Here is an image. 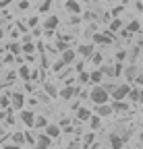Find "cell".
<instances>
[{
  "mask_svg": "<svg viewBox=\"0 0 143 149\" xmlns=\"http://www.w3.org/2000/svg\"><path fill=\"white\" fill-rule=\"evenodd\" d=\"M89 100H91L96 106H104V104H108L110 95L104 91V87H102V85H96V87L91 89V93H89Z\"/></svg>",
  "mask_w": 143,
  "mask_h": 149,
  "instance_id": "1",
  "label": "cell"
},
{
  "mask_svg": "<svg viewBox=\"0 0 143 149\" xmlns=\"http://www.w3.org/2000/svg\"><path fill=\"white\" fill-rule=\"evenodd\" d=\"M129 91H131V85H129V83L116 85V89L112 91V102H127Z\"/></svg>",
  "mask_w": 143,
  "mask_h": 149,
  "instance_id": "2",
  "label": "cell"
},
{
  "mask_svg": "<svg viewBox=\"0 0 143 149\" xmlns=\"http://www.w3.org/2000/svg\"><path fill=\"white\" fill-rule=\"evenodd\" d=\"M114 40H116V35H112V33H93V37H91V44L96 46V44H100V46H108V44H114Z\"/></svg>",
  "mask_w": 143,
  "mask_h": 149,
  "instance_id": "3",
  "label": "cell"
},
{
  "mask_svg": "<svg viewBox=\"0 0 143 149\" xmlns=\"http://www.w3.org/2000/svg\"><path fill=\"white\" fill-rule=\"evenodd\" d=\"M10 108L25 110V95H23L21 91H10Z\"/></svg>",
  "mask_w": 143,
  "mask_h": 149,
  "instance_id": "4",
  "label": "cell"
},
{
  "mask_svg": "<svg viewBox=\"0 0 143 149\" xmlns=\"http://www.w3.org/2000/svg\"><path fill=\"white\" fill-rule=\"evenodd\" d=\"M93 44L91 42H87V44H79V50H75L77 54H81V56H85V58H91L93 56Z\"/></svg>",
  "mask_w": 143,
  "mask_h": 149,
  "instance_id": "5",
  "label": "cell"
},
{
  "mask_svg": "<svg viewBox=\"0 0 143 149\" xmlns=\"http://www.w3.org/2000/svg\"><path fill=\"white\" fill-rule=\"evenodd\" d=\"M58 25H60V19H58V17H54V15H52V17H48L46 21L42 23L44 31H54V29H56Z\"/></svg>",
  "mask_w": 143,
  "mask_h": 149,
  "instance_id": "6",
  "label": "cell"
},
{
  "mask_svg": "<svg viewBox=\"0 0 143 149\" xmlns=\"http://www.w3.org/2000/svg\"><path fill=\"white\" fill-rule=\"evenodd\" d=\"M77 91H79V87H66V85H64V87L60 89L58 95H60L64 102H68V100H73V97L77 95Z\"/></svg>",
  "mask_w": 143,
  "mask_h": 149,
  "instance_id": "7",
  "label": "cell"
},
{
  "mask_svg": "<svg viewBox=\"0 0 143 149\" xmlns=\"http://www.w3.org/2000/svg\"><path fill=\"white\" fill-rule=\"evenodd\" d=\"M64 6H66L68 13H73V15H81V13H83V4L77 2V0H66Z\"/></svg>",
  "mask_w": 143,
  "mask_h": 149,
  "instance_id": "8",
  "label": "cell"
},
{
  "mask_svg": "<svg viewBox=\"0 0 143 149\" xmlns=\"http://www.w3.org/2000/svg\"><path fill=\"white\" fill-rule=\"evenodd\" d=\"M75 58H77V52H75L73 48L64 50V52H62V56H60V60H62V64H64V66H66V64H73V62H75Z\"/></svg>",
  "mask_w": 143,
  "mask_h": 149,
  "instance_id": "9",
  "label": "cell"
},
{
  "mask_svg": "<svg viewBox=\"0 0 143 149\" xmlns=\"http://www.w3.org/2000/svg\"><path fill=\"white\" fill-rule=\"evenodd\" d=\"M44 135H46L48 139H58V137H60V126H58V124H48V126L44 128Z\"/></svg>",
  "mask_w": 143,
  "mask_h": 149,
  "instance_id": "10",
  "label": "cell"
},
{
  "mask_svg": "<svg viewBox=\"0 0 143 149\" xmlns=\"http://www.w3.org/2000/svg\"><path fill=\"white\" fill-rule=\"evenodd\" d=\"M129 102H133V104H139V102H143V89H139V87H131V91H129V97H127Z\"/></svg>",
  "mask_w": 143,
  "mask_h": 149,
  "instance_id": "11",
  "label": "cell"
},
{
  "mask_svg": "<svg viewBox=\"0 0 143 149\" xmlns=\"http://www.w3.org/2000/svg\"><path fill=\"white\" fill-rule=\"evenodd\" d=\"M108 141H110V149H122V145H124V141H122V137L118 133H110Z\"/></svg>",
  "mask_w": 143,
  "mask_h": 149,
  "instance_id": "12",
  "label": "cell"
},
{
  "mask_svg": "<svg viewBox=\"0 0 143 149\" xmlns=\"http://www.w3.org/2000/svg\"><path fill=\"white\" fill-rule=\"evenodd\" d=\"M137 74H139V68H137V64H129L127 68H124V77H127V81H129V83H135Z\"/></svg>",
  "mask_w": 143,
  "mask_h": 149,
  "instance_id": "13",
  "label": "cell"
},
{
  "mask_svg": "<svg viewBox=\"0 0 143 149\" xmlns=\"http://www.w3.org/2000/svg\"><path fill=\"white\" fill-rule=\"evenodd\" d=\"M91 110L89 108H77V122H89V118H91Z\"/></svg>",
  "mask_w": 143,
  "mask_h": 149,
  "instance_id": "14",
  "label": "cell"
},
{
  "mask_svg": "<svg viewBox=\"0 0 143 149\" xmlns=\"http://www.w3.org/2000/svg\"><path fill=\"white\" fill-rule=\"evenodd\" d=\"M21 48H23L25 56H31V54H33V50H35V44H33V40H31L29 35H25V37H23V44H21Z\"/></svg>",
  "mask_w": 143,
  "mask_h": 149,
  "instance_id": "15",
  "label": "cell"
},
{
  "mask_svg": "<svg viewBox=\"0 0 143 149\" xmlns=\"http://www.w3.org/2000/svg\"><path fill=\"white\" fill-rule=\"evenodd\" d=\"M114 112H112V108H110V104H104V106H96V116H100V118H106V116H112Z\"/></svg>",
  "mask_w": 143,
  "mask_h": 149,
  "instance_id": "16",
  "label": "cell"
},
{
  "mask_svg": "<svg viewBox=\"0 0 143 149\" xmlns=\"http://www.w3.org/2000/svg\"><path fill=\"white\" fill-rule=\"evenodd\" d=\"M21 120H23V124L33 126V122H35V114H33L31 110H21Z\"/></svg>",
  "mask_w": 143,
  "mask_h": 149,
  "instance_id": "17",
  "label": "cell"
},
{
  "mask_svg": "<svg viewBox=\"0 0 143 149\" xmlns=\"http://www.w3.org/2000/svg\"><path fill=\"white\" fill-rule=\"evenodd\" d=\"M50 145H52V139H48L46 135H40L35 139V149H48Z\"/></svg>",
  "mask_w": 143,
  "mask_h": 149,
  "instance_id": "18",
  "label": "cell"
},
{
  "mask_svg": "<svg viewBox=\"0 0 143 149\" xmlns=\"http://www.w3.org/2000/svg\"><path fill=\"white\" fill-rule=\"evenodd\" d=\"M44 91H46V95L48 97H56L58 95V89L54 83H50V81H44Z\"/></svg>",
  "mask_w": 143,
  "mask_h": 149,
  "instance_id": "19",
  "label": "cell"
},
{
  "mask_svg": "<svg viewBox=\"0 0 143 149\" xmlns=\"http://www.w3.org/2000/svg\"><path fill=\"white\" fill-rule=\"evenodd\" d=\"M89 83H93V85H102L104 83V74L100 72V68H96L93 72H89Z\"/></svg>",
  "mask_w": 143,
  "mask_h": 149,
  "instance_id": "20",
  "label": "cell"
},
{
  "mask_svg": "<svg viewBox=\"0 0 143 149\" xmlns=\"http://www.w3.org/2000/svg\"><path fill=\"white\" fill-rule=\"evenodd\" d=\"M110 108H112V112H129V102H112L110 104Z\"/></svg>",
  "mask_w": 143,
  "mask_h": 149,
  "instance_id": "21",
  "label": "cell"
},
{
  "mask_svg": "<svg viewBox=\"0 0 143 149\" xmlns=\"http://www.w3.org/2000/svg\"><path fill=\"white\" fill-rule=\"evenodd\" d=\"M10 143H13V145H19V147H21V145L25 143V133H21V130H17V133H13V135H10Z\"/></svg>",
  "mask_w": 143,
  "mask_h": 149,
  "instance_id": "22",
  "label": "cell"
},
{
  "mask_svg": "<svg viewBox=\"0 0 143 149\" xmlns=\"http://www.w3.org/2000/svg\"><path fill=\"white\" fill-rule=\"evenodd\" d=\"M17 74H19L21 79H25V83L31 79V70H29V66H27V64H21V66H19V70H17Z\"/></svg>",
  "mask_w": 143,
  "mask_h": 149,
  "instance_id": "23",
  "label": "cell"
},
{
  "mask_svg": "<svg viewBox=\"0 0 143 149\" xmlns=\"http://www.w3.org/2000/svg\"><path fill=\"white\" fill-rule=\"evenodd\" d=\"M122 29V21H120V19H112V21H110V25H108V33H116V31H120Z\"/></svg>",
  "mask_w": 143,
  "mask_h": 149,
  "instance_id": "24",
  "label": "cell"
},
{
  "mask_svg": "<svg viewBox=\"0 0 143 149\" xmlns=\"http://www.w3.org/2000/svg\"><path fill=\"white\" fill-rule=\"evenodd\" d=\"M124 29H127L131 35H133V33H139V31H141V23L137 21V19H133V21H129V25L124 27Z\"/></svg>",
  "mask_w": 143,
  "mask_h": 149,
  "instance_id": "25",
  "label": "cell"
},
{
  "mask_svg": "<svg viewBox=\"0 0 143 149\" xmlns=\"http://www.w3.org/2000/svg\"><path fill=\"white\" fill-rule=\"evenodd\" d=\"M6 48H8V54H13V56H19V54L23 52V48H21V44H19V42H10Z\"/></svg>",
  "mask_w": 143,
  "mask_h": 149,
  "instance_id": "26",
  "label": "cell"
},
{
  "mask_svg": "<svg viewBox=\"0 0 143 149\" xmlns=\"http://www.w3.org/2000/svg\"><path fill=\"white\" fill-rule=\"evenodd\" d=\"M100 72L104 74V77H112L114 79V64H102L100 66Z\"/></svg>",
  "mask_w": 143,
  "mask_h": 149,
  "instance_id": "27",
  "label": "cell"
},
{
  "mask_svg": "<svg viewBox=\"0 0 143 149\" xmlns=\"http://www.w3.org/2000/svg\"><path fill=\"white\" fill-rule=\"evenodd\" d=\"M100 126H102V118L93 114L91 118H89V128H91V133H93V130H98Z\"/></svg>",
  "mask_w": 143,
  "mask_h": 149,
  "instance_id": "28",
  "label": "cell"
},
{
  "mask_svg": "<svg viewBox=\"0 0 143 149\" xmlns=\"http://www.w3.org/2000/svg\"><path fill=\"white\" fill-rule=\"evenodd\" d=\"M50 122H48V118L46 116H35V122H33V126L35 128H46Z\"/></svg>",
  "mask_w": 143,
  "mask_h": 149,
  "instance_id": "29",
  "label": "cell"
},
{
  "mask_svg": "<svg viewBox=\"0 0 143 149\" xmlns=\"http://www.w3.org/2000/svg\"><path fill=\"white\" fill-rule=\"evenodd\" d=\"M89 60H91V62L100 68V66H102V60H104V54H102V52H93V56H91Z\"/></svg>",
  "mask_w": 143,
  "mask_h": 149,
  "instance_id": "30",
  "label": "cell"
},
{
  "mask_svg": "<svg viewBox=\"0 0 143 149\" xmlns=\"http://www.w3.org/2000/svg\"><path fill=\"white\" fill-rule=\"evenodd\" d=\"M38 25H40V17L38 15H33V17L27 19V27L29 29H38Z\"/></svg>",
  "mask_w": 143,
  "mask_h": 149,
  "instance_id": "31",
  "label": "cell"
},
{
  "mask_svg": "<svg viewBox=\"0 0 143 149\" xmlns=\"http://www.w3.org/2000/svg\"><path fill=\"white\" fill-rule=\"evenodd\" d=\"M77 83H79V85L89 83V72H87V70H83V72H79V74H77Z\"/></svg>",
  "mask_w": 143,
  "mask_h": 149,
  "instance_id": "32",
  "label": "cell"
},
{
  "mask_svg": "<svg viewBox=\"0 0 143 149\" xmlns=\"http://www.w3.org/2000/svg\"><path fill=\"white\" fill-rule=\"evenodd\" d=\"M127 56H129V50H118V52H116V62L122 64L124 60H127Z\"/></svg>",
  "mask_w": 143,
  "mask_h": 149,
  "instance_id": "33",
  "label": "cell"
},
{
  "mask_svg": "<svg viewBox=\"0 0 143 149\" xmlns=\"http://www.w3.org/2000/svg\"><path fill=\"white\" fill-rule=\"evenodd\" d=\"M50 6H52V2H50V0H46V2H40L38 13H40V15H44V13H48V10H50Z\"/></svg>",
  "mask_w": 143,
  "mask_h": 149,
  "instance_id": "34",
  "label": "cell"
},
{
  "mask_svg": "<svg viewBox=\"0 0 143 149\" xmlns=\"http://www.w3.org/2000/svg\"><path fill=\"white\" fill-rule=\"evenodd\" d=\"M93 139H96V133H91V130H89V133L83 137V143H85V145H93Z\"/></svg>",
  "mask_w": 143,
  "mask_h": 149,
  "instance_id": "35",
  "label": "cell"
},
{
  "mask_svg": "<svg viewBox=\"0 0 143 149\" xmlns=\"http://www.w3.org/2000/svg\"><path fill=\"white\" fill-rule=\"evenodd\" d=\"M122 10H124V6H122V4H116V6H114V8L110 10V15H112L114 19H118V15H120Z\"/></svg>",
  "mask_w": 143,
  "mask_h": 149,
  "instance_id": "36",
  "label": "cell"
},
{
  "mask_svg": "<svg viewBox=\"0 0 143 149\" xmlns=\"http://www.w3.org/2000/svg\"><path fill=\"white\" fill-rule=\"evenodd\" d=\"M68 48H70V46H68V42H62V40H58V42H56V50H58V52H64V50H68Z\"/></svg>",
  "mask_w": 143,
  "mask_h": 149,
  "instance_id": "37",
  "label": "cell"
},
{
  "mask_svg": "<svg viewBox=\"0 0 143 149\" xmlns=\"http://www.w3.org/2000/svg\"><path fill=\"white\" fill-rule=\"evenodd\" d=\"M0 108H10V95H2V97H0Z\"/></svg>",
  "mask_w": 143,
  "mask_h": 149,
  "instance_id": "38",
  "label": "cell"
},
{
  "mask_svg": "<svg viewBox=\"0 0 143 149\" xmlns=\"http://www.w3.org/2000/svg\"><path fill=\"white\" fill-rule=\"evenodd\" d=\"M66 149H81V141L79 139H73V141L66 145Z\"/></svg>",
  "mask_w": 143,
  "mask_h": 149,
  "instance_id": "39",
  "label": "cell"
},
{
  "mask_svg": "<svg viewBox=\"0 0 143 149\" xmlns=\"http://www.w3.org/2000/svg\"><path fill=\"white\" fill-rule=\"evenodd\" d=\"M17 6H19V10H27L31 6V2L29 0H21V2H17Z\"/></svg>",
  "mask_w": 143,
  "mask_h": 149,
  "instance_id": "40",
  "label": "cell"
},
{
  "mask_svg": "<svg viewBox=\"0 0 143 149\" xmlns=\"http://www.w3.org/2000/svg\"><path fill=\"white\" fill-rule=\"evenodd\" d=\"M25 143H29V145H35V137L29 133V130H25Z\"/></svg>",
  "mask_w": 143,
  "mask_h": 149,
  "instance_id": "41",
  "label": "cell"
},
{
  "mask_svg": "<svg viewBox=\"0 0 143 149\" xmlns=\"http://www.w3.org/2000/svg\"><path fill=\"white\" fill-rule=\"evenodd\" d=\"M122 72H124V68H122V64H118V62H116V64H114V77H120V74H122Z\"/></svg>",
  "mask_w": 143,
  "mask_h": 149,
  "instance_id": "42",
  "label": "cell"
},
{
  "mask_svg": "<svg viewBox=\"0 0 143 149\" xmlns=\"http://www.w3.org/2000/svg\"><path fill=\"white\" fill-rule=\"evenodd\" d=\"M135 85L141 89L143 87V70H139V74H137V79H135Z\"/></svg>",
  "mask_w": 143,
  "mask_h": 149,
  "instance_id": "43",
  "label": "cell"
},
{
  "mask_svg": "<svg viewBox=\"0 0 143 149\" xmlns=\"http://www.w3.org/2000/svg\"><path fill=\"white\" fill-rule=\"evenodd\" d=\"M120 37H124V40H131V33H129L127 29L122 27V29H120Z\"/></svg>",
  "mask_w": 143,
  "mask_h": 149,
  "instance_id": "44",
  "label": "cell"
},
{
  "mask_svg": "<svg viewBox=\"0 0 143 149\" xmlns=\"http://www.w3.org/2000/svg\"><path fill=\"white\" fill-rule=\"evenodd\" d=\"M62 68H64V64H62V60H56V64H54V70H56V72H60Z\"/></svg>",
  "mask_w": 143,
  "mask_h": 149,
  "instance_id": "45",
  "label": "cell"
},
{
  "mask_svg": "<svg viewBox=\"0 0 143 149\" xmlns=\"http://www.w3.org/2000/svg\"><path fill=\"white\" fill-rule=\"evenodd\" d=\"M13 60H15V56H13V54H6L4 58H2V62H6V64H8V62H13Z\"/></svg>",
  "mask_w": 143,
  "mask_h": 149,
  "instance_id": "46",
  "label": "cell"
},
{
  "mask_svg": "<svg viewBox=\"0 0 143 149\" xmlns=\"http://www.w3.org/2000/svg\"><path fill=\"white\" fill-rule=\"evenodd\" d=\"M2 149H21L19 145H13V143H6V145H2Z\"/></svg>",
  "mask_w": 143,
  "mask_h": 149,
  "instance_id": "47",
  "label": "cell"
},
{
  "mask_svg": "<svg viewBox=\"0 0 143 149\" xmlns=\"http://www.w3.org/2000/svg\"><path fill=\"white\" fill-rule=\"evenodd\" d=\"M25 91L33 93V83H31V81H27V83H25Z\"/></svg>",
  "mask_w": 143,
  "mask_h": 149,
  "instance_id": "48",
  "label": "cell"
},
{
  "mask_svg": "<svg viewBox=\"0 0 143 149\" xmlns=\"http://www.w3.org/2000/svg\"><path fill=\"white\" fill-rule=\"evenodd\" d=\"M135 6H137V10H139V13H143V2H141V0H137Z\"/></svg>",
  "mask_w": 143,
  "mask_h": 149,
  "instance_id": "49",
  "label": "cell"
},
{
  "mask_svg": "<svg viewBox=\"0 0 143 149\" xmlns=\"http://www.w3.org/2000/svg\"><path fill=\"white\" fill-rule=\"evenodd\" d=\"M70 23H73V25H77V23H81V17H73V19H70Z\"/></svg>",
  "mask_w": 143,
  "mask_h": 149,
  "instance_id": "50",
  "label": "cell"
},
{
  "mask_svg": "<svg viewBox=\"0 0 143 149\" xmlns=\"http://www.w3.org/2000/svg\"><path fill=\"white\" fill-rule=\"evenodd\" d=\"M10 2H8V0H0V8H4V6H8Z\"/></svg>",
  "mask_w": 143,
  "mask_h": 149,
  "instance_id": "51",
  "label": "cell"
},
{
  "mask_svg": "<svg viewBox=\"0 0 143 149\" xmlns=\"http://www.w3.org/2000/svg\"><path fill=\"white\" fill-rule=\"evenodd\" d=\"M48 64H50V62H48V58L44 56V60H42V68H48Z\"/></svg>",
  "mask_w": 143,
  "mask_h": 149,
  "instance_id": "52",
  "label": "cell"
},
{
  "mask_svg": "<svg viewBox=\"0 0 143 149\" xmlns=\"http://www.w3.org/2000/svg\"><path fill=\"white\" fill-rule=\"evenodd\" d=\"M4 135V124H0V137Z\"/></svg>",
  "mask_w": 143,
  "mask_h": 149,
  "instance_id": "53",
  "label": "cell"
},
{
  "mask_svg": "<svg viewBox=\"0 0 143 149\" xmlns=\"http://www.w3.org/2000/svg\"><path fill=\"white\" fill-rule=\"evenodd\" d=\"M139 141L143 143V130H141V133H139Z\"/></svg>",
  "mask_w": 143,
  "mask_h": 149,
  "instance_id": "54",
  "label": "cell"
},
{
  "mask_svg": "<svg viewBox=\"0 0 143 149\" xmlns=\"http://www.w3.org/2000/svg\"><path fill=\"white\" fill-rule=\"evenodd\" d=\"M6 116H4V112H0V120H4Z\"/></svg>",
  "mask_w": 143,
  "mask_h": 149,
  "instance_id": "55",
  "label": "cell"
},
{
  "mask_svg": "<svg viewBox=\"0 0 143 149\" xmlns=\"http://www.w3.org/2000/svg\"><path fill=\"white\" fill-rule=\"evenodd\" d=\"M2 37H4V31H2V29H0V40H2Z\"/></svg>",
  "mask_w": 143,
  "mask_h": 149,
  "instance_id": "56",
  "label": "cell"
},
{
  "mask_svg": "<svg viewBox=\"0 0 143 149\" xmlns=\"http://www.w3.org/2000/svg\"><path fill=\"white\" fill-rule=\"evenodd\" d=\"M100 149H108V147H100Z\"/></svg>",
  "mask_w": 143,
  "mask_h": 149,
  "instance_id": "57",
  "label": "cell"
},
{
  "mask_svg": "<svg viewBox=\"0 0 143 149\" xmlns=\"http://www.w3.org/2000/svg\"><path fill=\"white\" fill-rule=\"evenodd\" d=\"M0 66H2V60H0Z\"/></svg>",
  "mask_w": 143,
  "mask_h": 149,
  "instance_id": "58",
  "label": "cell"
}]
</instances>
